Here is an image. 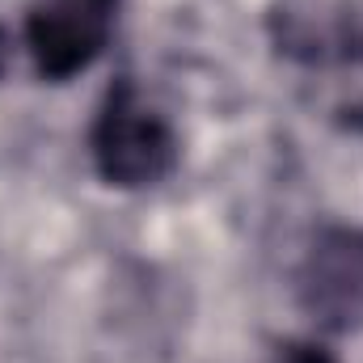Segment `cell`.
Wrapping results in <instances>:
<instances>
[{
  "instance_id": "3957f363",
  "label": "cell",
  "mask_w": 363,
  "mask_h": 363,
  "mask_svg": "<svg viewBox=\"0 0 363 363\" xmlns=\"http://www.w3.org/2000/svg\"><path fill=\"white\" fill-rule=\"evenodd\" d=\"M300 308L330 334L363 325V233L321 228L296 271Z\"/></svg>"
},
{
  "instance_id": "277c9868",
  "label": "cell",
  "mask_w": 363,
  "mask_h": 363,
  "mask_svg": "<svg viewBox=\"0 0 363 363\" xmlns=\"http://www.w3.org/2000/svg\"><path fill=\"white\" fill-rule=\"evenodd\" d=\"M271 363H342V359L317 338H287V342L274 347Z\"/></svg>"
},
{
  "instance_id": "7a4b0ae2",
  "label": "cell",
  "mask_w": 363,
  "mask_h": 363,
  "mask_svg": "<svg viewBox=\"0 0 363 363\" xmlns=\"http://www.w3.org/2000/svg\"><path fill=\"white\" fill-rule=\"evenodd\" d=\"M123 0H34L26 9V51L34 60L38 81L64 85L89 72L110 47Z\"/></svg>"
},
{
  "instance_id": "8992f818",
  "label": "cell",
  "mask_w": 363,
  "mask_h": 363,
  "mask_svg": "<svg viewBox=\"0 0 363 363\" xmlns=\"http://www.w3.org/2000/svg\"><path fill=\"white\" fill-rule=\"evenodd\" d=\"M4 68H9V38H4V30H0V77H4Z\"/></svg>"
},
{
  "instance_id": "6da1fadb",
  "label": "cell",
  "mask_w": 363,
  "mask_h": 363,
  "mask_svg": "<svg viewBox=\"0 0 363 363\" xmlns=\"http://www.w3.org/2000/svg\"><path fill=\"white\" fill-rule=\"evenodd\" d=\"M89 157L97 178L114 190H148L178 169V131L152 110L131 77H114L89 127Z\"/></svg>"
},
{
  "instance_id": "5b68a950",
  "label": "cell",
  "mask_w": 363,
  "mask_h": 363,
  "mask_svg": "<svg viewBox=\"0 0 363 363\" xmlns=\"http://www.w3.org/2000/svg\"><path fill=\"white\" fill-rule=\"evenodd\" d=\"M359 68H363V64H359ZM338 123H342L347 131H363V93L338 106Z\"/></svg>"
}]
</instances>
